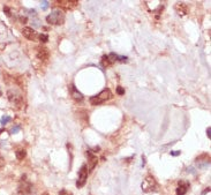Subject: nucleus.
<instances>
[{"mask_svg": "<svg viewBox=\"0 0 211 195\" xmlns=\"http://www.w3.org/2000/svg\"><path fill=\"white\" fill-rule=\"evenodd\" d=\"M59 195H72V194H69L66 189H61L60 190V193H59Z\"/></svg>", "mask_w": 211, "mask_h": 195, "instance_id": "412c9836", "label": "nucleus"}, {"mask_svg": "<svg viewBox=\"0 0 211 195\" xmlns=\"http://www.w3.org/2000/svg\"><path fill=\"white\" fill-rule=\"evenodd\" d=\"M8 98H10V100L12 102V103H14L16 106H21L22 105V97L20 95H17V94H13L12 91H8Z\"/></svg>", "mask_w": 211, "mask_h": 195, "instance_id": "1a4fd4ad", "label": "nucleus"}, {"mask_svg": "<svg viewBox=\"0 0 211 195\" xmlns=\"http://www.w3.org/2000/svg\"><path fill=\"white\" fill-rule=\"evenodd\" d=\"M175 10L180 16H183V15L187 14V6L182 4V2H179V4L175 5Z\"/></svg>", "mask_w": 211, "mask_h": 195, "instance_id": "9b49d317", "label": "nucleus"}, {"mask_svg": "<svg viewBox=\"0 0 211 195\" xmlns=\"http://www.w3.org/2000/svg\"><path fill=\"white\" fill-rule=\"evenodd\" d=\"M142 189L145 192V193H150V192H155L157 189V182L155 180V178H152L151 176H148L142 182Z\"/></svg>", "mask_w": 211, "mask_h": 195, "instance_id": "7ed1b4c3", "label": "nucleus"}, {"mask_svg": "<svg viewBox=\"0 0 211 195\" xmlns=\"http://www.w3.org/2000/svg\"><path fill=\"white\" fill-rule=\"evenodd\" d=\"M111 98H112V92H111L110 89L106 88L103 91H101L98 95L92 96L91 98H90V103L92 105H101L104 102H106V100L111 99Z\"/></svg>", "mask_w": 211, "mask_h": 195, "instance_id": "f257e3e1", "label": "nucleus"}, {"mask_svg": "<svg viewBox=\"0 0 211 195\" xmlns=\"http://www.w3.org/2000/svg\"><path fill=\"white\" fill-rule=\"evenodd\" d=\"M4 165H5V159H4V157H2L1 155H0V169H2Z\"/></svg>", "mask_w": 211, "mask_h": 195, "instance_id": "aec40b11", "label": "nucleus"}, {"mask_svg": "<svg viewBox=\"0 0 211 195\" xmlns=\"http://www.w3.org/2000/svg\"><path fill=\"white\" fill-rule=\"evenodd\" d=\"M188 188H189V182L185 180H180L177 188V195H185L187 193Z\"/></svg>", "mask_w": 211, "mask_h": 195, "instance_id": "0eeeda50", "label": "nucleus"}, {"mask_svg": "<svg viewBox=\"0 0 211 195\" xmlns=\"http://www.w3.org/2000/svg\"><path fill=\"white\" fill-rule=\"evenodd\" d=\"M4 10H5L6 13H7V15H8V16H10V8H8V7H7V6H5V7H4Z\"/></svg>", "mask_w": 211, "mask_h": 195, "instance_id": "5701e85b", "label": "nucleus"}, {"mask_svg": "<svg viewBox=\"0 0 211 195\" xmlns=\"http://www.w3.org/2000/svg\"><path fill=\"white\" fill-rule=\"evenodd\" d=\"M142 166H144V165H145V157H144V156H142Z\"/></svg>", "mask_w": 211, "mask_h": 195, "instance_id": "bb28decb", "label": "nucleus"}, {"mask_svg": "<svg viewBox=\"0 0 211 195\" xmlns=\"http://www.w3.org/2000/svg\"><path fill=\"white\" fill-rule=\"evenodd\" d=\"M46 22L53 25H61L65 22V15L61 10H53L51 14L46 16Z\"/></svg>", "mask_w": 211, "mask_h": 195, "instance_id": "f03ea898", "label": "nucleus"}, {"mask_svg": "<svg viewBox=\"0 0 211 195\" xmlns=\"http://www.w3.org/2000/svg\"><path fill=\"white\" fill-rule=\"evenodd\" d=\"M39 41H40L42 43H48V36L46 33H40V35H39Z\"/></svg>", "mask_w": 211, "mask_h": 195, "instance_id": "2eb2a0df", "label": "nucleus"}, {"mask_svg": "<svg viewBox=\"0 0 211 195\" xmlns=\"http://www.w3.org/2000/svg\"><path fill=\"white\" fill-rule=\"evenodd\" d=\"M25 156H27V151H25L24 149H19V150L16 151V158H17L19 161H22Z\"/></svg>", "mask_w": 211, "mask_h": 195, "instance_id": "f8f14e48", "label": "nucleus"}, {"mask_svg": "<svg viewBox=\"0 0 211 195\" xmlns=\"http://www.w3.org/2000/svg\"><path fill=\"white\" fill-rule=\"evenodd\" d=\"M22 33H23L24 37L29 39V41H34L37 37V33L35 31V29L29 28V27H24L23 30H22Z\"/></svg>", "mask_w": 211, "mask_h": 195, "instance_id": "423d86ee", "label": "nucleus"}, {"mask_svg": "<svg viewBox=\"0 0 211 195\" xmlns=\"http://www.w3.org/2000/svg\"><path fill=\"white\" fill-rule=\"evenodd\" d=\"M127 60H128V58H127V57H124V56H117V61L126 62Z\"/></svg>", "mask_w": 211, "mask_h": 195, "instance_id": "dca6fc26", "label": "nucleus"}, {"mask_svg": "<svg viewBox=\"0 0 211 195\" xmlns=\"http://www.w3.org/2000/svg\"><path fill=\"white\" fill-rule=\"evenodd\" d=\"M86 178H88V167H86V165H83L79 171V179L76 181L77 188H81L86 185Z\"/></svg>", "mask_w": 211, "mask_h": 195, "instance_id": "20e7f679", "label": "nucleus"}, {"mask_svg": "<svg viewBox=\"0 0 211 195\" xmlns=\"http://www.w3.org/2000/svg\"><path fill=\"white\" fill-rule=\"evenodd\" d=\"M48 50L46 48H44V46H39L38 49H37V57H38V59H40L42 61H44V60H48Z\"/></svg>", "mask_w": 211, "mask_h": 195, "instance_id": "9d476101", "label": "nucleus"}, {"mask_svg": "<svg viewBox=\"0 0 211 195\" xmlns=\"http://www.w3.org/2000/svg\"><path fill=\"white\" fill-rule=\"evenodd\" d=\"M0 96H1V91H0Z\"/></svg>", "mask_w": 211, "mask_h": 195, "instance_id": "c756f323", "label": "nucleus"}, {"mask_svg": "<svg viewBox=\"0 0 211 195\" xmlns=\"http://www.w3.org/2000/svg\"><path fill=\"white\" fill-rule=\"evenodd\" d=\"M206 135H208V138H211V128L210 127H208V129H206Z\"/></svg>", "mask_w": 211, "mask_h": 195, "instance_id": "4be33fe9", "label": "nucleus"}, {"mask_svg": "<svg viewBox=\"0 0 211 195\" xmlns=\"http://www.w3.org/2000/svg\"><path fill=\"white\" fill-rule=\"evenodd\" d=\"M180 154H181L180 151H171V155H172V156H179Z\"/></svg>", "mask_w": 211, "mask_h": 195, "instance_id": "b1692460", "label": "nucleus"}, {"mask_svg": "<svg viewBox=\"0 0 211 195\" xmlns=\"http://www.w3.org/2000/svg\"><path fill=\"white\" fill-rule=\"evenodd\" d=\"M17 195H28V194H25V193H23L22 190H17Z\"/></svg>", "mask_w": 211, "mask_h": 195, "instance_id": "a878e982", "label": "nucleus"}, {"mask_svg": "<svg viewBox=\"0 0 211 195\" xmlns=\"http://www.w3.org/2000/svg\"><path fill=\"white\" fill-rule=\"evenodd\" d=\"M10 120H12V118L10 117H8V115H4L1 119H0V124L2 125V126H5L6 124H8Z\"/></svg>", "mask_w": 211, "mask_h": 195, "instance_id": "4468645a", "label": "nucleus"}, {"mask_svg": "<svg viewBox=\"0 0 211 195\" xmlns=\"http://www.w3.org/2000/svg\"><path fill=\"white\" fill-rule=\"evenodd\" d=\"M2 132H4V129H2V128H0V134H2Z\"/></svg>", "mask_w": 211, "mask_h": 195, "instance_id": "cd10ccee", "label": "nucleus"}, {"mask_svg": "<svg viewBox=\"0 0 211 195\" xmlns=\"http://www.w3.org/2000/svg\"><path fill=\"white\" fill-rule=\"evenodd\" d=\"M20 20H21V22H22V23H25V22H27V18H24V16H22Z\"/></svg>", "mask_w": 211, "mask_h": 195, "instance_id": "393cba45", "label": "nucleus"}, {"mask_svg": "<svg viewBox=\"0 0 211 195\" xmlns=\"http://www.w3.org/2000/svg\"><path fill=\"white\" fill-rule=\"evenodd\" d=\"M117 94L118 95H120V96H122L124 94H125V89L122 88V87H117Z\"/></svg>", "mask_w": 211, "mask_h": 195, "instance_id": "f3484780", "label": "nucleus"}, {"mask_svg": "<svg viewBox=\"0 0 211 195\" xmlns=\"http://www.w3.org/2000/svg\"><path fill=\"white\" fill-rule=\"evenodd\" d=\"M20 131V126H15V127H13L12 128V131H10V133L12 134H15V133H17Z\"/></svg>", "mask_w": 211, "mask_h": 195, "instance_id": "6ab92c4d", "label": "nucleus"}, {"mask_svg": "<svg viewBox=\"0 0 211 195\" xmlns=\"http://www.w3.org/2000/svg\"><path fill=\"white\" fill-rule=\"evenodd\" d=\"M86 154V158H88V164H89V170L88 171H92L95 169V166L97 165V162H98L97 156L92 151H90V150H88Z\"/></svg>", "mask_w": 211, "mask_h": 195, "instance_id": "39448f33", "label": "nucleus"}, {"mask_svg": "<svg viewBox=\"0 0 211 195\" xmlns=\"http://www.w3.org/2000/svg\"><path fill=\"white\" fill-rule=\"evenodd\" d=\"M102 65L104 67L110 66L111 61H110V59H109V56H103V58H102Z\"/></svg>", "mask_w": 211, "mask_h": 195, "instance_id": "ddd939ff", "label": "nucleus"}, {"mask_svg": "<svg viewBox=\"0 0 211 195\" xmlns=\"http://www.w3.org/2000/svg\"><path fill=\"white\" fill-rule=\"evenodd\" d=\"M40 6L43 7V10H46L48 6V1H40Z\"/></svg>", "mask_w": 211, "mask_h": 195, "instance_id": "a211bd4d", "label": "nucleus"}, {"mask_svg": "<svg viewBox=\"0 0 211 195\" xmlns=\"http://www.w3.org/2000/svg\"><path fill=\"white\" fill-rule=\"evenodd\" d=\"M69 91H71V95H72V97L75 100H76V102H82V100H83V98H84V97H83V95H82L80 91L77 90L74 84H71V86H69Z\"/></svg>", "mask_w": 211, "mask_h": 195, "instance_id": "6e6552de", "label": "nucleus"}, {"mask_svg": "<svg viewBox=\"0 0 211 195\" xmlns=\"http://www.w3.org/2000/svg\"><path fill=\"white\" fill-rule=\"evenodd\" d=\"M42 195H50L48 193H44V194H42Z\"/></svg>", "mask_w": 211, "mask_h": 195, "instance_id": "c85d7f7f", "label": "nucleus"}]
</instances>
